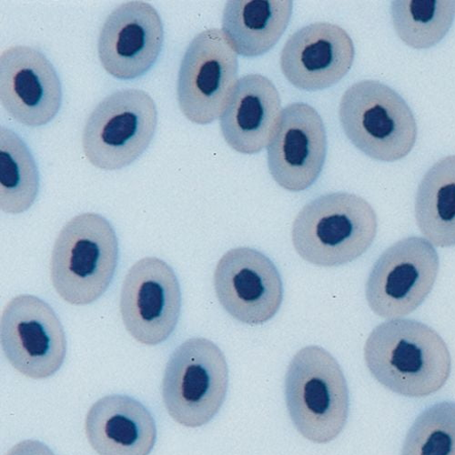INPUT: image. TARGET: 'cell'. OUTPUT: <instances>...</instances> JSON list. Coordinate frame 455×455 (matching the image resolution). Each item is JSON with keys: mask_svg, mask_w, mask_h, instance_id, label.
<instances>
[{"mask_svg": "<svg viewBox=\"0 0 455 455\" xmlns=\"http://www.w3.org/2000/svg\"><path fill=\"white\" fill-rule=\"evenodd\" d=\"M239 62L222 30L198 34L182 59L177 86L184 116L206 125L217 120L237 85Z\"/></svg>", "mask_w": 455, "mask_h": 455, "instance_id": "8", "label": "cell"}, {"mask_svg": "<svg viewBox=\"0 0 455 455\" xmlns=\"http://www.w3.org/2000/svg\"><path fill=\"white\" fill-rule=\"evenodd\" d=\"M40 189V173L27 144L13 131L0 129V208L10 214L28 211Z\"/></svg>", "mask_w": 455, "mask_h": 455, "instance_id": "21", "label": "cell"}, {"mask_svg": "<svg viewBox=\"0 0 455 455\" xmlns=\"http://www.w3.org/2000/svg\"><path fill=\"white\" fill-rule=\"evenodd\" d=\"M285 398L296 429L314 443H330L347 425V379L335 358L320 347L295 355L286 373Z\"/></svg>", "mask_w": 455, "mask_h": 455, "instance_id": "4", "label": "cell"}, {"mask_svg": "<svg viewBox=\"0 0 455 455\" xmlns=\"http://www.w3.org/2000/svg\"><path fill=\"white\" fill-rule=\"evenodd\" d=\"M392 17L404 44L414 49H429L450 30L455 18V2L400 0L393 3Z\"/></svg>", "mask_w": 455, "mask_h": 455, "instance_id": "22", "label": "cell"}, {"mask_svg": "<svg viewBox=\"0 0 455 455\" xmlns=\"http://www.w3.org/2000/svg\"><path fill=\"white\" fill-rule=\"evenodd\" d=\"M339 117L351 142L368 157L393 163L414 147L417 125L404 100L378 81L351 86L340 100Z\"/></svg>", "mask_w": 455, "mask_h": 455, "instance_id": "5", "label": "cell"}, {"mask_svg": "<svg viewBox=\"0 0 455 455\" xmlns=\"http://www.w3.org/2000/svg\"><path fill=\"white\" fill-rule=\"evenodd\" d=\"M229 386L224 354L212 340L196 337L172 355L163 382V397L172 419L197 428L214 419Z\"/></svg>", "mask_w": 455, "mask_h": 455, "instance_id": "6", "label": "cell"}, {"mask_svg": "<svg viewBox=\"0 0 455 455\" xmlns=\"http://www.w3.org/2000/svg\"><path fill=\"white\" fill-rule=\"evenodd\" d=\"M164 42V24L156 9L144 2H129L105 21L99 37V57L112 77L134 80L154 67Z\"/></svg>", "mask_w": 455, "mask_h": 455, "instance_id": "15", "label": "cell"}, {"mask_svg": "<svg viewBox=\"0 0 455 455\" xmlns=\"http://www.w3.org/2000/svg\"><path fill=\"white\" fill-rule=\"evenodd\" d=\"M7 455H55L44 443L27 440L16 444Z\"/></svg>", "mask_w": 455, "mask_h": 455, "instance_id": "24", "label": "cell"}, {"mask_svg": "<svg viewBox=\"0 0 455 455\" xmlns=\"http://www.w3.org/2000/svg\"><path fill=\"white\" fill-rule=\"evenodd\" d=\"M118 261L119 242L110 222L97 213L76 216L63 227L54 245L53 287L70 305H91L109 287Z\"/></svg>", "mask_w": 455, "mask_h": 455, "instance_id": "3", "label": "cell"}, {"mask_svg": "<svg viewBox=\"0 0 455 455\" xmlns=\"http://www.w3.org/2000/svg\"><path fill=\"white\" fill-rule=\"evenodd\" d=\"M355 55L354 43L343 28L316 22L291 36L281 54V68L297 89L323 91L346 77Z\"/></svg>", "mask_w": 455, "mask_h": 455, "instance_id": "16", "label": "cell"}, {"mask_svg": "<svg viewBox=\"0 0 455 455\" xmlns=\"http://www.w3.org/2000/svg\"><path fill=\"white\" fill-rule=\"evenodd\" d=\"M439 272V256L421 237L403 239L374 263L365 294L378 316L397 319L419 308L431 292Z\"/></svg>", "mask_w": 455, "mask_h": 455, "instance_id": "9", "label": "cell"}, {"mask_svg": "<svg viewBox=\"0 0 455 455\" xmlns=\"http://www.w3.org/2000/svg\"><path fill=\"white\" fill-rule=\"evenodd\" d=\"M327 156V134L318 111L296 102L284 108L268 147L274 180L289 192L306 191L320 177Z\"/></svg>", "mask_w": 455, "mask_h": 455, "instance_id": "13", "label": "cell"}, {"mask_svg": "<svg viewBox=\"0 0 455 455\" xmlns=\"http://www.w3.org/2000/svg\"><path fill=\"white\" fill-rule=\"evenodd\" d=\"M415 217L432 244L455 245V156L440 160L423 178L415 198Z\"/></svg>", "mask_w": 455, "mask_h": 455, "instance_id": "20", "label": "cell"}, {"mask_svg": "<svg viewBox=\"0 0 455 455\" xmlns=\"http://www.w3.org/2000/svg\"><path fill=\"white\" fill-rule=\"evenodd\" d=\"M158 111L147 92L128 89L105 98L84 132V154L95 167L116 171L139 159L153 140Z\"/></svg>", "mask_w": 455, "mask_h": 455, "instance_id": "7", "label": "cell"}, {"mask_svg": "<svg viewBox=\"0 0 455 455\" xmlns=\"http://www.w3.org/2000/svg\"><path fill=\"white\" fill-rule=\"evenodd\" d=\"M120 307L126 330L139 343L156 347L169 339L181 310L180 283L170 265L156 257L137 261L125 277Z\"/></svg>", "mask_w": 455, "mask_h": 455, "instance_id": "11", "label": "cell"}, {"mask_svg": "<svg viewBox=\"0 0 455 455\" xmlns=\"http://www.w3.org/2000/svg\"><path fill=\"white\" fill-rule=\"evenodd\" d=\"M290 0L228 2L222 32L236 53L247 58L270 52L280 41L292 15Z\"/></svg>", "mask_w": 455, "mask_h": 455, "instance_id": "19", "label": "cell"}, {"mask_svg": "<svg viewBox=\"0 0 455 455\" xmlns=\"http://www.w3.org/2000/svg\"><path fill=\"white\" fill-rule=\"evenodd\" d=\"M0 101L18 123L32 128L50 124L62 103L59 75L47 57L17 46L0 57Z\"/></svg>", "mask_w": 455, "mask_h": 455, "instance_id": "14", "label": "cell"}, {"mask_svg": "<svg viewBox=\"0 0 455 455\" xmlns=\"http://www.w3.org/2000/svg\"><path fill=\"white\" fill-rule=\"evenodd\" d=\"M282 101L275 84L259 74L243 77L220 116L228 144L243 155H255L269 146L282 117Z\"/></svg>", "mask_w": 455, "mask_h": 455, "instance_id": "17", "label": "cell"}, {"mask_svg": "<svg viewBox=\"0 0 455 455\" xmlns=\"http://www.w3.org/2000/svg\"><path fill=\"white\" fill-rule=\"evenodd\" d=\"M402 455H455V403H435L417 417Z\"/></svg>", "mask_w": 455, "mask_h": 455, "instance_id": "23", "label": "cell"}, {"mask_svg": "<svg viewBox=\"0 0 455 455\" xmlns=\"http://www.w3.org/2000/svg\"><path fill=\"white\" fill-rule=\"evenodd\" d=\"M85 428L99 455H149L157 439L154 416L127 395H113L96 402L87 414Z\"/></svg>", "mask_w": 455, "mask_h": 455, "instance_id": "18", "label": "cell"}, {"mask_svg": "<svg viewBox=\"0 0 455 455\" xmlns=\"http://www.w3.org/2000/svg\"><path fill=\"white\" fill-rule=\"evenodd\" d=\"M364 359L379 383L411 398L439 391L451 370L443 338L427 324L409 319L378 325L366 340Z\"/></svg>", "mask_w": 455, "mask_h": 455, "instance_id": "1", "label": "cell"}, {"mask_svg": "<svg viewBox=\"0 0 455 455\" xmlns=\"http://www.w3.org/2000/svg\"><path fill=\"white\" fill-rule=\"evenodd\" d=\"M214 287L224 310L248 325L267 323L282 307L283 285L275 264L251 248H235L222 256Z\"/></svg>", "mask_w": 455, "mask_h": 455, "instance_id": "12", "label": "cell"}, {"mask_svg": "<svg viewBox=\"0 0 455 455\" xmlns=\"http://www.w3.org/2000/svg\"><path fill=\"white\" fill-rule=\"evenodd\" d=\"M377 234V217L362 197L347 193L322 196L307 204L292 226L299 255L321 267H337L365 253Z\"/></svg>", "mask_w": 455, "mask_h": 455, "instance_id": "2", "label": "cell"}, {"mask_svg": "<svg viewBox=\"0 0 455 455\" xmlns=\"http://www.w3.org/2000/svg\"><path fill=\"white\" fill-rule=\"evenodd\" d=\"M3 350L23 375L46 379L62 366L67 354L63 326L46 301L19 295L5 307L0 323Z\"/></svg>", "mask_w": 455, "mask_h": 455, "instance_id": "10", "label": "cell"}]
</instances>
